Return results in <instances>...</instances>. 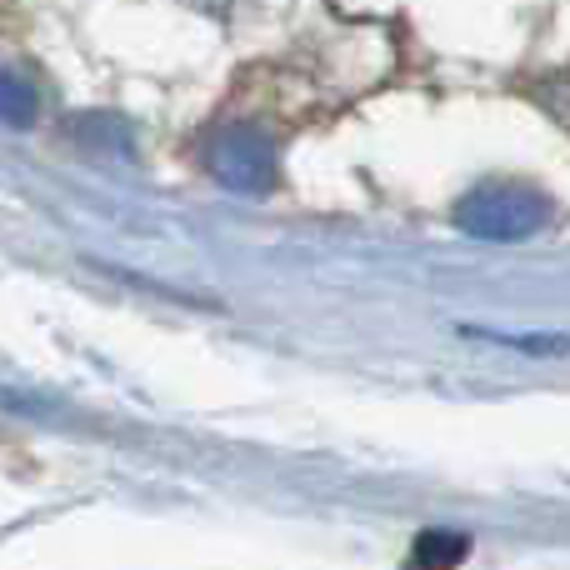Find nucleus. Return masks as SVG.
Instances as JSON below:
<instances>
[{
  "label": "nucleus",
  "mask_w": 570,
  "mask_h": 570,
  "mask_svg": "<svg viewBox=\"0 0 570 570\" xmlns=\"http://www.w3.org/2000/svg\"><path fill=\"white\" fill-rule=\"evenodd\" d=\"M546 220V200L525 186H481L471 200L461 206V226L471 236H531Z\"/></svg>",
  "instance_id": "1"
},
{
  "label": "nucleus",
  "mask_w": 570,
  "mask_h": 570,
  "mask_svg": "<svg viewBox=\"0 0 570 570\" xmlns=\"http://www.w3.org/2000/svg\"><path fill=\"white\" fill-rule=\"evenodd\" d=\"M465 335H481V341H495V345H515V351H531V355L570 351V335H501V331H481V325H471Z\"/></svg>",
  "instance_id": "2"
}]
</instances>
